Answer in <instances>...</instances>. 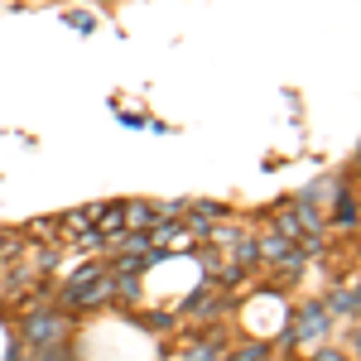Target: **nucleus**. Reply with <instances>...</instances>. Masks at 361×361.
I'll return each mask as SVG.
<instances>
[{
    "mask_svg": "<svg viewBox=\"0 0 361 361\" xmlns=\"http://www.w3.org/2000/svg\"><path fill=\"white\" fill-rule=\"evenodd\" d=\"M106 294H111V279L102 275V265H87L82 275H78L73 284H68V299H73L78 308H87V304H102Z\"/></svg>",
    "mask_w": 361,
    "mask_h": 361,
    "instance_id": "1",
    "label": "nucleus"
},
{
    "mask_svg": "<svg viewBox=\"0 0 361 361\" xmlns=\"http://www.w3.org/2000/svg\"><path fill=\"white\" fill-rule=\"evenodd\" d=\"M63 333H68V328H63V318H58V313H34V318L25 323V337L34 342V347H58Z\"/></svg>",
    "mask_w": 361,
    "mask_h": 361,
    "instance_id": "2",
    "label": "nucleus"
},
{
    "mask_svg": "<svg viewBox=\"0 0 361 361\" xmlns=\"http://www.w3.org/2000/svg\"><path fill=\"white\" fill-rule=\"evenodd\" d=\"M323 328H328V313H323V304H308L304 318H299V328H289V337H284V342H294V337H323Z\"/></svg>",
    "mask_w": 361,
    "mask_h": 361,
    "instance_id": "3",
    "label": "nucleus"
},
{
    "mask_svg": "<svg viewBox=\"0 0 361 361\" xmlns=\"http://www.w3.org/2000/svg\"><path fill=\"white\" fill-rule=\"evenodd\" d=\"M255 255H265V260H299V255H294V246H289V241H284V236H265V241H260V246H255Z\"/></svg>",
    "mask_w": 361,
    "mask_h": 361,
    "instance_id": "4",
    "label": "nucleus"
},
{
    "mask_svg": "<svg viewBox=\"0 0 361 361\" xmlns=\"http://www.w3.org/2000/svg\"><path fill=\"white\" fill-rule=\"evenodd\" d=\"M337 222H342V226H357V222H352V193H347V188H342V197H337Z\"/></svg>",
    "mask_w": 361,
    "mask_h": 361,
    "instance_id": "5",
    "label": "nucleus"
},
{
    "mask_svg": "<svg viewBox=\"0 0 361 361\" xmlns=\"http://www.w3.org/2000/svg\"><path fill=\"white\" fill-rule=\"evenodd\" d=\"M68 25H78L82 34H92V29H97V20H92L87 10H68Z\"/></svg>",
    "mask_w": 361,
    "mask_h": 361,
    "instance_id": "6",
    "label": "nucleus"
},
{
    "mask_svg": "<svg viewBox=\"0 0 361 361\" xmlns=\"http://www.w3.org/2000/svg\"><path fill=\"white\" fill-rule=\"evenodd\" d=\"M260 357H265V347H246V352H241L236 361H260Z\"/></svg>",
    "mask_w": 361,
    "mask_h": 361,
    "instance_id": "7",
    "label": "nucleus"
},
{
    "mask_svg": "<svg viewBox=\"0 0 361 361\" xmlns=\"http://www.w3.org/2000/svg\"><path fill=\"white\" fill-rule=\"evenodd\" d=\"M313 361H347V357H342V352H333V347H328V352H318V357H313Z\"/></svg>",
    "mask_w": 361,
    "mask_h": 361,
    "instance_id": "8",
    "label": "nucleus"
},
{
    "mask_svg": "<svg viewBox=\"0 0 361 361\" xmlns=\"http://www.w3.org/2000/svg\"><path fill=\"white\" fill-rule=\"evenodd\" d=\"M44 361H63V357H44Z\"/></svg>",
    "mask_w": 361,
    "mask_h": 361,
    "instance_id": "9",
    "label": "nucleus"
},
{
    "mask_svg": "<svg viewBox=\"0 0 361 361\" xmlns=\"http://www.w3.org/2000/svg\"><path fill=\"white\" fill-rule=\"evenodd\" d=\"M357 169H361V154H357Z\"/></svg>",
    "mask_w": 361,
    "mask_h": 361,
    "instance_id": "10",
    "label": "nucleus"
}]
</instances>
